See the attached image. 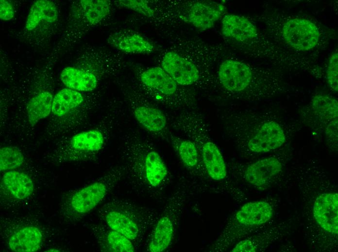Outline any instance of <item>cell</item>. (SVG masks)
Segmentation results:
<instances>
[{
    "label": "cell",
    "instance_id": "obj_2",
    "mask_svg": "<svg viewBox=\"0 0 338 252\" xmlns=\"http://www.w3.org/2000/svg\"><path fill=\"white\" fill-rule=\"evenodd\" d=\"M159 215L155 209L119 197L112 198L100 211L104 224L125 236L136 248L148 237Z\"/></svg>",
    "mask_w": 338,
    "mask_h": 252
},
{
    "label": "cell",
    "instance_id": "obj_21",
    "mask_svg": "<svg viewBox=\"0 0 338 252\" xmlns=\"http://www.w3.org/2000/svg\"><path fill=\"white\" fill-rule=\"evenodd\" d=\"M60 79L66 87L76 91H91L97 85L94 74L72 67L65 68L61 72Z\"/></svg>",
    "mask_w": 338,
    "mask_h": 252
},
{
    "label": "cell",
    "instance_id": "obj_27",
    "mask_svg": "<svg viewBox=\"0 0 338 252\" xmlns=\"http://www.w3.org/2000/svg\"><path fill=\"white\" fill-rule=\"evenodd\" d=\"M24 157L16 147L4 146L0 149V170L4 172L16 169L23 163Z\"/></svg>",
    "mask_w": 338,
    "mask_h": 252
},
{
    "label": "cell",
    "instance_id": "obj_15",
    "mask_svg": "<svg viewBox=\"0 0 338 252\" xmlns=\"http://www.w3.org/2000/svg\"><path fill=\"white\" fill-rule=\"evenodd\" d=\"M282 169V163L277 158H265L249 165L245 170L244 177L249 184L261 187L267 185Z\"/></svg>",
    "mask_w": 338,
    "mask_h": 252
},
{
    "label": "cell",
    "instance_id": "obj_19",
    "mask_svg": "<svg viewBox=\"0 0 338 252\" xmlns=\"http://www.w3.org/2000/svg\"><path fill=\"white\" fill-rule=\"evenodd\" d=\"M1 187L11 197L16 200H25L34 190L31 177L24 173L10 171L4 173L1 180Z\"/></svg>",
    "mask_w": 338,
    "mask_h": 252
},
{
    "label": "cell",
    "instance_id": "obj_29",
    "mask_svg": "<svg viewBox=\"0 0 338 252\" xmlns=\"http://www.w3.org/2000/svg\"><path fill=\"white\" fill-rule=\"evenodd\" d=\"M327 83L334 91L338 89V50L333 52L329 59L326 71Z\"/></svg>",
    "mask_w": 338,
    "mask_h": 252
},
{
    "label": "cell",
    "instance_id": "obj_28",
    "mask_svg": "<svg viewBox=\"0 0 338 252\" xmlns=\"http://www.w3.org/2000/svg\"><path fill=\"white\" fill-rule=\"evenodd\" d=\"M117 1L120 6L132 10L146 16L152 17L154 14V10L145 0H120Z\"/></svg>",
    "mask_w": 338,
    "mask_h": 252
},
{
    "label": "cell",
    "instance_id": "obj_17",
    "mask_svg": "<svg viewBox=\"0 0 338 252\" xmlns=\"http://www.w3.org/2000/svg\"><path fill=\"white\" fill-rule=\"evenodd\" d=\"M222 34L239 42L249 41L257 35V29L248 18L235 14H226L222 19Z\"/></svg>",
    "mask_w": 338,
    "mask_h": 252
},
{
    "label": "cell",
    "instance_id": "obj_16",
    "mask_svg": "<svg viewBox=\"0 0 338 252\" xmlns=\"http://www.w3.org/2000/svg\"><path fill=\"white\" fill-rule=\"evenodd\" d=\"M107 40L112 47L126 53H149L152 52L154 48L152 44L144 37L131 32L112 33Z\"/></svg>",
    "mask_w": 338,
    "mask_h": 252
},
{
    "label": "cell",
    "instance_id": "obj_12",
    "mask_svg": "<svg viewBox=\"0 0 338 252\" xmlns=\"http://www.w3.org/2000/svg\"><path fill=\"white\" fill-rule=\"evenodd\" d=\"M105 137L100 129H92L74 135L69 143V154L73 159H83L97 155L103 147Z\"/></svg>",
    "mask_w": 338,
    "mask_h": 252
},
{
    "label": "cell",
    "instance_id": "obj_20",
    "mask_svg": "<svg viewBox=\"0 0 338 252\" xmlns=\"http://www.w3.org/2000/svg\"><path fill=\"white\" fill-rule=\"evenodd\" d=\"M43 235L34 226H27L16 231L8 238L10 249L16 252H35L41 247Z\"/></svg>",
    "mask_w": 338,
    "mask_h": 252
},
{
    "label": "cell",
    "instance_id": "obj_4",
    "mask_svg": "<svg viewBox=\"0 0 338 252\" xmlns=\"http://www.w3.org/2000/svg\"><path fill=\"white\" fill-rule=\"evenodd\" d=\"M123 180L124 171L120 164L112 168L96 181L73 191L61 206L63 218L69 222L80 220Z\"/></svg>",
    "mask_w": 338,
    "mask_h": 252
},
{
    "label": "cell",
    "instance_id": "obj_30",
    "mask_svg": "<svg viewBox=\"0 0 338 252\" xmlns=\"http://www.w3.org/2000/svg\"><path fill=\"white\" fill-rule=\"evenodd\" d=\"M14 10L11 3L7 0L0 1V18L2 20H9L13 18Z\"/></svg>",
    "mask_w": 338,
    "mask_h": 252
},
{
    "label": "cell",
    "instance_id": "obj_14",
    "mask_svg": "<svg viewBox=\"0 0 338 252\" xmlns=\"http://www.w3.org/2000/svg\"><path fill=\"white\" fill-rule=\"evenodd\" d=\"M313 214L319 225L325 231L338 234V195L325 193L320 195L313 205Z\"/></svg>",
    "mask_w": 338,
    "mask_h": 252
},
{
    "label": "cell",
    "instance_id": "obj_7",
    "mask_svg": "<svg viewBox=\"0 0 338 252\" xmlns=\"http://www.w3.org/2000/svg\"><path fill=\"white\" fill-rule=\"evenodd\" d=\"M161 66L178 84L195 92L214 86L215 78L209 70L176 52L165 53Z\"/></svg>",
    "mask_w": 338,
    "mask_h": 252
},
{
    "label": "cell",
    "instance_id": "obj_5",
    "mask_svg": "<svg viewBox=\"0 0 338 252\" xmlns=\"http://www.w3.org/2000/svg\"><path fill=\"white\" fill-rule=\"evenodd\" d=\"M187 184L180 183L168 199L147 237L148 252H162L171 245L189 192Z\"/></svg>",
    "mask_w": 338,
    "mask_h": 252
},
{
    "label": "cell",
    "instance_id": "obj_24",
    "mask_svg": "<svg viewBox=\"0 0 338 252\" xmlns=\"http://www.w3.org/2000/svg\"><path fill=\"white\" fill-rule=\"evenodd\" d=\"M84 97L79 92L69 88L60 90L53 98L51 111L58 117L64 116L79 106Z\"/></svg>",
    "mask_w": 338,
    "mask_h": 252
},
{
    "label": "cell",
    "instance_id": "obj_3",
    "mask_svg": "<svg viewBox=\"0 0 338 252\" xmlns=\"http://www.w3.org/2000/svg\"><path fill=\"white\" fill-rule=\"evenodd\" d=\"M168 119L174 129L184 134L194 143L208 177L216 181L224 179L227 173L224 159L210 136L202 114L195 109H187Z\"/></svg>",
    "mask_w": 338,
    "mask_h": 252
},
{
    "label": "cell",
    "instance_id": "obj_22",
    "mask_svg": "<svg viewBox=\"0 0 338 252\" xmlns=\"http://www.w3.org/2000/svg\"><path fill=\"white\" fill-rule=\"evenodd\" d=\"M57 8L51 1L38 0L31 6L26 21L25 27L31 31L42 20L51 23L58 17Z\"/></svg>",
    "mask_w": 338,
    "mask_h": 252
},
{
    "label": "cell",
    "instance_id": "obj_10",
    "mask_svg": "<svg viewBox=\"0 0 338 252\" xmlns=\"http://www.w3.org/2000/svg\"><path fill=\"white\" fill-rule=\"evenodd\" d=\"M282 32L286 42L292 47L300 50H308L317 44L320 36L316 26L311 21L295 18L284 24Z\"/></svg>",
    "mask_w": 338,
    "mask_h": 252
},
{
    "label": "cell",
    "instance_id": "obj_11",
    "mask_svg": "<svg viewBox=\"0 0 338 252\" xmlns=\"http://www.w3.org/2000/svg\"><path fill=\"white\" fill-rule=\"evenodd\" d=\"M167 141L190 173L202 179L208 176L199 151L191 140L183 139L169 131Z\"/></svg>",
    "mask_w": 338,
    "mask_h": 252
},
{
    "label": "cell",
    "instance_id": "obj_25",
    "mask_svg": "<svg viewBox=\"0 0 338 252\" xmlns=\"http://www.w3.org/2000/svg\"><path fill=\"white\" fill-rule=\"evenodd\" d=\"M338 101L334 98L323 95L315 96L311 106L316 114L329 124L338 120Z\"/></svg>",
    "mask_w": 338,
    "mask_h": 252
},
{
    "label": "cell",
    "instance_id": "obj_1",
    "mask_svg": "<svg viewBox=\"0 0 338 252\" xmlns=\"http://www.w3.org/2000/svg\"><path fill=\"white\" fill-rule=\"evenodd\" d=\"M119 156L127 185L138 195H151L165 184L169 171L149 139L131 129L120 138Z\"/></svg>",
    "mask_w": 338,
    "mask_h": 252
},
{
    "label": "cell",
    "instance_id": "obj_18",
    "mask_svg": "<svg viewBox=\"0 0 338 252\" xmlns=\"http://www.w3.org/2000/svg\"><path fill=\"white\" fill-rule=\"evenodd\" d=\"M98 243L104 251L110 252H134L137 248L125 236L113 230L104 224L92 228Z\"/></svg>",
    "mask_w": 338,
    "mask_h": 252
},
{
    "label": "cell",
    "instance_id": "obj_23",
    "mask_svg": "<svg viewBox=\"0 0 338 252\" xmlns=\"http://www.w3.org/2000/svg\"><path fill=\"white\" fill-rule=\"evenodd\" d=\"M53 97L49 92H42L33 97L27 104V117L30 125L34 126L47 117L52 110Z\"/></svg>",
    "mask_w": 338,
    "mask_h": 252
},
{
    "label": "cell",
    "instance_id": "obj_13",
    "mask_svg": "<svg viewBox=\"0 0 338 252\" xmlns=\"http://www.w3.org/2000/svg\"><path fill=\"white\" fill-rule=\"evenodd\" d=\"M225 7L221 4L212 2H193L188 6L184 20L195 27L206 30L211 28L223 15Z\"/></svg>",
    "mask_w": 338,
    "mask_h": 252
},
{
    "label": "cell",
    "instance_id": "obj_26",
    "mask_svg": "<svg viewBox=\"0 0 338 252\" xmlns=\"http://www.w3.org/2000/svg\"><path fill=\"white\" fill-rule=\"evenodd\" d=\"M80 4L87 21L93 25L101 22L110 12L107 0H82Z\"/></svg>",
    "mask_w": 338,
    "mask_h": 252
},
{
    "label": "cell",
    "instance_id": "obj_9",
    "mask_svg": "<svg viewBox=\"0 0 338 252\" xmlns=\"http://www.w3.org/2000/svg\"><path fill=\"white\" fill-rule=\"evenodd\" d=\"M255 78L251 68L240 61L227 60L219 66L215 85L228 95H244L253 92Z\"/></svg>",
    "mask_w": 338,
    "mask_h": 252
},
{
    "label": "cell",
    "instance_id": "obj_31",
    "mask_svg": "<svg viewBox=\"0 0 338 252\" xmlns=\"http://www.w3.org/2000/svg\"><path fill=\"white\" fill-rule=\"evenodd\" d=\"M46 252H59V251H58L57 249H51L48 250Z\"/></svg>",
    "mask_w": 338,
    "mask_h": 252
},
{
    "label": "cell",
    "instance_id": "obj_6",
    "mask_svg": "<svg viewBox=\"0 0 338 252\" xmlns=\"http://www.w3.org/2000/svg\"><path fill=\"white\" fill-rule=\"evenodd\" d=\"M141 83L155 99L173 107L195 109L196 93L178 84L162 67H152L143 71Z\"/></svg>",
    "mask_w": 338,
    "mask_h": 252
},
{
    "label": "cell",
    "instance_id": "obj_8",
    "mask_svg": "<svg viewBox=\"0 0 338 252\" xmlns=\"http://www.w3.org/2000/svg\"><path fill=\"white\" fill-rule=\"evenodd\" d=\"M272 215L273 209L269 203L261 201L247 203L237 212L215 243L220 248H227L237 235L249 228L266 223Z\"/></svg>",
    "mask_w": 338,
    "mask_h": 252
}]
</instances>
